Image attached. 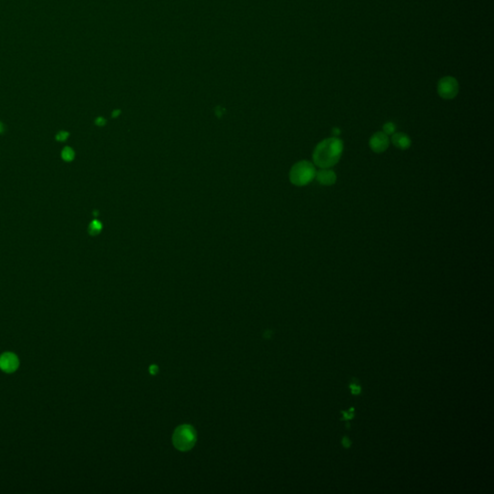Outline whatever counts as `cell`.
Segmentation results:
<instances>
[{
    "label": "cell",
    "mask_w": 494,
    "mask_h": 494,
    "mask_svg": "<svg viewBox=\"0 0 494 494\" xmlns=\"http://www.w3.org/2000/svg\"><path fill=\"white\" fill-rule=\"evenodd\" d=\"M391 141L393 145L400 150H407L411 145V139L406 133H394Z\"/></svg>",
    "instance_id": "obj_8"
},
{
    "label": "cell",
    "mask_w": 494,
    "mask_h": 494,
    "mask_svg": "<svg viewBox=\"0 0 494 494\" xmlns=\"http://www.w3.org/2000/svg\"><path fill=\"white\" fill-rule=\"evenodd\" d=\"M316 173L317 171L314 163L302 160L292 166L290 172V180L291 184L297 187H304L315 179Z\"/></svg>",
    "instance_id": "obj_2"
},
{
    "label": "cell",
    "mask_w": 494,
    "mask_h": 494,
    "mask_svg": "<svg viewBox=\"0 0 494 494\" xmlns=\"http://www.w3.org/2000/svg\"><path fill=\"white\" fill-rule=\"evenodd\" d=\"M196 433L189 425H183L176 429L173 435V444L180 451H189L195 445Z\"/></svg>",
    "instance_id": "obj_3"
},
{
    "label": "cell",
    "mask_w": 494,
    "mask_h": 494,
    "mask_svg": "<svg viewBox=\"0 0 494 494\" xmlns=\"http://www.w3.org/2000/svg\"><path fill=\"white\" fill-rule=\"evenodd\" d=\"M342 445L344 446V448L346 449H349V447L351 446V440L349 439V436H344L342 438Z\"/></svg>",
    "instance_id": "obj_15"
},
{
    "label": "cell",
    "mask_w": 494,
    "mask_h": 494,
    "mask_svg": "<svg viewBox=\"0 0 494 494\" xmlns=\"http://www.w3.org/2000/svg\"><path fill=\"white\" fill-rule=\"evenodd\" d=\"M460 91L458 80L453 76L442 77L437 84V93L444 100H452L456 98Z\"/></svg>",
    "instance_id": "obj_4"
},
{
    "label": "cell",
    "mask_w": 494,
    "mask_h": 494,
    "mask_svg": "<svg viewBox=\"0 0 494 494\" xmlns=\"http://www.w3.org/2000/svg\"><path fill=\"white\" fill-rule=\"evenodd\" d=\"M390 145V140L387 134L383 131L376 132L370 139V147L373 152L377 154H381L385 152Z\"/></svg>",
    "instance_id": "obj_6"
},
{
    "label": "cell",
    "mask_w": 494,
    "mask_h": 494,
    "mask_svg": "<svg viewBox=\"0 0 494 494\" xmlns=\"http://www.w3.org/2000/svg\"><path fill=\"white\" fill-rule=\"evenodd\" d=\"M333 132H334L335 135H338V134H339V133H340L341 131H339L338 129H334V131H333Z\"/></svg>",
    "instance_id": "obj_18"
},
{
    "label": "cell",
    "mask_w": 494,
    "mask_h": 494,
    "mask_svg": "<svg viewBox=\"0 0 494 494\" xmlns=\"http://www.w3.org/2000/svg\"><path fill=\"white\" fill-rule=\"evenodd\" d=\"M344 143L338 137H330L322 140L316 146L313 152L314 164L320 168H331L342 157Z\"/></svg>",
    "instance_id": "obj_1"
},
{
    "label": "cell",
    "mask_w": 494,
    "mask_h": 494,
    "mask_svg": "<svg viewBox=\"0 0 494 494\" xmlns=\"http://www.w3.org/2000/svg\"><path fill=\"white\" fill-rule=\"evenodd\" d=\"M349 390H350V393L352 395H354V396H358V395H360L361 392H362V388H361L358 380L355 379V378H352L351 381L349 382Z\"/></svg>",
    "instance_id": "obj_10"
},
{
    "label": "cell",
    "mask_w": 494,
    "mask_h": 494,
    "mask_svg": "<svg viewBox=\"0 0 494 494\" xmlns=\"http://www.w3.org/2000/svg\"><path fill=\"white\" fill-rule=\"evenodd\" d=\"M102 223L98 220H93L90 225H89V233L91 236H97L99 233L102 231Z\"/></svg>",
    "instance_id": "obj_11"
},
{
    "label": "cell",
    "mask_w": 494,
    "mask_h": 494,
    "mask_svg": "<svg viewBox=\"0 0 494 494\" xmlns=\"http://www.w3.org/2000/svg\"><path fill=\"white\" fill-rule=\"evenodd\" d=\"M69 135H70V134H69V132H67V131H59L58 133L56 134V136H55V139H56L57 141H59V142H64V141H66V140L68 139Z\"/></svg>",
    "instance_id": "obj_14"
},
{
    "label": "cell",
    "mask_w": 494,
    "mask_h": 494,
    "mask_svg": "<svg viewBox=\"0 0 494 494\" xmlns=\"http://www.w3.org/2000/svg\"><path fill=\"white\" fill-rule=\"evenodd\" d=\"M315 178L317 179L320 185L325 187L333 186L337 181V176L335 174L334 171L330 170L329 168H320L316 173Z\"/></svg>",
    "instance_id": "obj_7"
},
{
    "label": "cell",
    "mask_w": 494,
    "mask_h": 494,
    "mask_svg": "<svg viewBox=\"0 0 494 494\" xmlns=\"http://www.w3.org/2000/svg\"><path fill=\"white\" fill-rule=\"evenodd\" d=\"M96 124H97L98 126H101V127H102V126H103V125L105 124V121H104V119H102V118H98V119L96 120Z\"/></svg>",
    "instance_id": "obj_16"
},
{
    "label": "cell",
    "mask_w": 494,
    "mask_h": 494,
    "mask_svg": "<svg viewBox=\"0 0 494 494\" xmlns=\"http://www.w3.org/2000/svg\"><path fill=\"white\" fill-rule=\"evenodd\" d=\"M396 131V125L391 122L386 123L383 125V132L387 135H392Z\"/></svg>",
    "instance_id": "obj_13"
},
{
    "label": "cell",
    "mask_w": 494,
    "mask_h": 494,
    "mask_svg": "<svg viewBox=\"0 0 494 494\" xmlns=\"http://www.w3.org/2000/svg\"><path fill=\"white\" fill-rule=\"evenodd\" d=\"M341 414H342V420L343 421H350L355 415V409L353 407H350L348 410L341 411Z\"/></svg>",
    "instance_id": "obj_12"
},
{
    "label": "cell",
    "mask_w": 494,
    "mask_h": 494,
    "mask_svg": "<svg viewBox=\"0 0 494 494\" xmlns=\"http://www.w3.org/2000/svg\"><path fill=\"white\" fill-rule=\"evenodd\" d=\"M5 131V126L2 122H0V134H3Z\"/></svg>",
    "instance_id": "obj_17"
},
{
    "label": "cell",
    "mask_w": 494,
    "mask_h": 494,
    "mask_svg": "<svg viewBox=\"0 0 494 494\" xmlns=\"http://www.w3.org/2000/svg\"><path fill=\"white\" fill-rule=\"evenodd\" d=\"M19 367V359L17 355L6 351L0 355V370L6 374H13Z\"/></svg>",
    "instance_id": "obj_5"
},
{
    "label": "cell",
    "mask_w": 494,
    "mask_h": 494,
    "mask_svg": "<svg viewBox=\"0 0 494 494\" xmlns=\"http://www.w3.org/2000/svg\"><path fill=\"white\" fill-rule=\"evenodd\" d=\"M75 157V154L71 147H65L61 152V158L64 161L71 162Z\"/></svg>",
    "instance_id": "obj_9"
}]
</instances>
